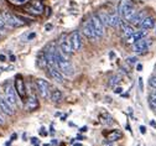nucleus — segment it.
Instances as JSON below:
<instances>
[{
  "label": "nucleus",
  "instance_id": "obj_1",
  "mask_svg": "<svg viewBox=\"0 0 156 146\" xmlns=\"http://www.w3.org/2000/svg\"><path fill=\"white\" fill-rule=\"evenodd\" d=\"M56 68L65 76H72L73 74V66L68 57H66L60 48L57 47L56 50Z\"/></svg>",
  "mask_w": 156,
  "mask_h": 146
},
{
  "label": "nucleus",
  "instance_id": "obj_2",
  "mask_svg": "<svg viewBox=\"0 0 156 146\" xmlns=\"http://www.w3.org/2000/svg\"><path fill=\"white\" fill-rule=\"evenodd\" d=\"M58 48L60 51L66 56V57H71L73 55V48H72V45H71V41H69V37L66 35V34H62L60 40H58Z\"/></svg>",
  "mask_w": 156,
  "mask_h": 146
},
{
  "label": "nucleus",
  "instance_id": "obj_3",
  "mask_svg": "<svg viewBox=\"0 0 156 146\" xmlns=\"http://www.w3.org/2000/svg\"><path fill=\"white\" fill-rule=\"evenodd\" d=\"M36 88H37V92L40 94V97L42 99H48L50 95H51V87L48 84V82L42 79V78H38L36 79Z\"/></svg>",
  "mask_w": 156,
  "mask_h": 146
},
{
  "label": "nucleus",
  "instance_id": "obj_4",
  "mask_svg": "<svg viewBox=\"0 0 156 146\" xmlns=\"http://www.w3.org/2000/svg\"><path fill=\"white\" fill-rule=\"evenodd\" d=\"M2 15H3L5 23H6V25H8L9 27H21V26L25 25V21H23L20 17L16 16V15H14V14L4 12V14H2Z\"/></svg>",
  "mask_w": 156,
  "mask_h": 146
},
{
  "label": "nucleus",
  "instance_id": "obj_5",
  "mask_svg": "<svg viewBox=\"0 0 156 146\" xmlns=\"http://www.w3.org/2000/svg\"><path fill=\"white\" fill-rule=\"evenodd\" d=\"M82 32H83V35L87 38H89L92 41H95L97 38H98V35H97V32H95V30H94V27L92 25L90 19L89 20H86V21L83 23V25H82Z\"/></svg>",
  "mask_w": 156,
  "mask_h": 146
},
{
  "label": "nucleus",
  "instance_id": "obj_6",
  "mask_svg": "<svg viewBox=\"0 0 156 146\" xmlns=\"http://www.w3.org/2000/svg\"><path fill=\"white\" fill-rule=\"evenodd\" d=\"M15 91H16V94L19 95L21 100H26V97H27V93H26V88H25V83H24V79L21 76H17L15 78Z\"/></svg>",
  "mask_w": 156,
  "mask_h": 146
},
{
  "label": "nucleus",
  "instance_id": "obj_7",
  "mask_svg": "<svg viewBox=\"0 0 156 146\" xmlns=\"http://www.w3.org/2000/svg\"><path fill=\"white\" fill-rule=\"evenodd\" d=\"M69 41H71V45H72V48L74 52L80 51L81 47H82V40H81V34L78 30H73L71 34H69Z\"/></svg>",
  "mask_w": 156,
  "mask_h": 146
},
{
  "label": "nucleus",
  "instance_id": "obj_8",
  "mask_svg": "<svg viewBox=\"0 0 156 146\" xmlns=\"http://www.w3.org/2000/svg\"><path fill=\"white\" fill-rule=\"evenodd\" d=\"M90 21H92V25H93V27H94L97 35H98V37L104 36L105 30H104V25H103V23H102L99 15H95V14L92 15V16H90Z\"/></svg>",
  "mask_w": 156,
  "mask_h": 146
},
{
  "label": "nucleus",
  "instance_id": "obj_9",
  "mask_svg": "<svg viewBox=\"0 0 156 146\" xmlns=\"http://www.w3.org/2000/svg\"><path fill=\"white\" fill-rule=\"evenodd\" d=\"M5 99L11 104L12 107H16L17 104V97H16V91L11 86H8L5 89Z\"/></svg>",
  "mask_w": 156,
  "mask_h": 146
},
{
  "label": "nucleus",
  "instance_id": "obj_10",
  "mask_svg": "<svg viewBox=\"0 0 156 146\" xmlns=\"http://www.w3.org/2000/svg\"><path fill=\"white\" fill-rule=\"evenodd\" d=\"M47 73L48 76L55 80V82H58V83H63V74L58 71L56 67L53 66H47Z\"/></svg>",
  "mask_w": 156,
  "mask_h": 146
},
{
  "label": "nucleus",
  "instance_id": "obj_11",
  "mask_svg": "<svg viewBox=\"0 0 156 146\" xmlns=\"http://www.w3.org/2000/svg\"><path fill=\"white\" fill-rule=\"evenodd\" d=\"M147 47H149V44H147V41L146 38H141L139 41H136V42H134V52L136 53H145L147 51Z\"/></svg>",
  "mask_w": 156,
  "mask_h": 146
},
{
  "label": "nucleus",
  "instance_id": "obj_12",
  "mask_svg": "<svg viewBox=\"0 0 156 146\" xmlns=\"http://www.w3.org/2000/svg\"><path fill=\"white\" fill-rule=\"evenodd\" d=\"M14 107L11 105V104L3 97H0V110H2L4 114L6 115H12L14 114Z\"/></svg>",
  "mask_w": 156,
  "mask_h": 146
},
{
  "label": "nucleus",
  "instance_id": "obj_13",
  "mask_svg": "<svg viewBox=\"0 0 156 146\" xmlns=\"http://www.w3.org/2000/svg\"><path fill=\"white\" fill-rule=\"evenodd\" d=\"M27 11L35 14V15H38V14H42L44 12V4L40 2V0H34L30 4V8L27 9Z\"/></svg>",
  "mask_w": 156,
  "mask_h": 146
},
{
  "label": "nucleus",
  "instance_id": "obj_14",
  "mask_svg": "<svg viewBox=\"0 0 156 146\" xmlns=\"http://www.w3.org/2000/svg\"><path fill=\"white\" fill-rule=\"evenodd\" d=\"M38 105H40V104H38V99L36 98V95H31L26 99V104H25L26 110H29V112L36 110L38 108Z\"/></svg>",
  "mask_w": 156,
  "mask_h": 146
},
{
  "label": "nucleus",
  "instance_id": "obj_15",
  "mask_svg": "<svg viewBox=\"0 0 156 146\" xmlns=\"http://www.w3.org/2000/svg\"><path fill=\"white\" fill-rule=\"evenodd\" d=\"M146 30H139V31H135L128 40H126V42L128 44H134V42H136V41H139V40H141V38H145V36H146Z\"/></svg>",
  "mask_w": 156,
  "mask_h": 146
},
{
  "label": "nucleus",
  "instance_id": "obj_16",
  "mask_svg": "<svg viewBox=\"0 0 156 146\" xmlns=\"http://www.w3.org/2000/svg\"><path fill=\"white\" fill-rule=\"evenodd\" d=\"M120 27H122V34H123V37L124 38H129L134 32H135V30H134V27L131 26V25H129L128 23H120Z\"/></svg>",
  "mask_w": 156,
  "mask_h": 146
},
{
  "label": "nucleus",
  "instance_id": "obj_17",
  "mask_svg": "<svg viewBox=\"0 0 156 146\" xmlns=\"http://www.w3.org/2000/svg\"><path fill=\"white\" fill-rule=\"evenodd\" d=\"M120 15L118 12H113V14H109V26H113V27H118L120 26Z\"/></svg>",
  "mask_w": 156,
  "mask_h": 146
},
{
  "label": "nucleus",
  "instance_id": "obj_18",
  "mask_svg": "<svg viewBox=\"0 0 156 146\" xmlns=\"http://www.w3.org/2000/svg\"><path fill=\"white\" fill-rule=\"evenodd\" d=\"M140 26L144 29V30H150L155 26V19L152 16H145L144 20L141 21Z\"/></svg>",
  "mask_w": 156,
  "mask_h": 146
},
{
  "label": "nucleus",
  "instance_id": "obj_19",
  "mask_svg": "<svg viewBox=\"0 0 156 146\" xmlns=\"http://www.w3.org/2000/svg\"><path fill=\"white\" fill-rule=\"evenodd\" d=\"M136 12H138V11L135 10V8H134V6H130V8H128L126 10H124V12H123L120 16L124 17V20H125L126 23H130L131 20H133V17L135 16Z\"/></svg>",
  "mask_w": 156,
  "mask_h": 146
},
{
  "label": "nucleus",
  "instance_id": "obj_20",
  "mask_svg": "<svg viewBox=\"0 0 156 146\" xmlns=\"http://www.w3.org/2000/svg\"><path fill=\"white\" fill-rule=\"evenodd\" d=\"M130 6H134L131 0H120L119 4H118V14L122 15L124 12V10H126Z\"/></svg>",
  "mask_w": 156,
  "mask_h": 146
},
{
  "label": "nucleus",
  "instance_id": "obj_21",
  "mask_svg": "<svg viewBox=\"0 0 156 146\" xmlns=\"http://www.w3.org/2000/svg\"><path fill=\"white\" fill-rule=\"evenodd\" d=\"M145 16H146V15H145V11H139V12L135 14V16L133 17V20H131L130 23H131L134 26H140V24H141V21L144 20Z\"/></svg>",
  "mask_w": 156,
  "mask_h": 146
},
{
  "label": "nucleus",
  "instance_id": "obj_22",
  "mask_svg": "<svg viewBox=\"0 0 156 146\" xmlns=\"http://www.w3.org/2000/svg\"><path fill=\"white\" fill-rule=\"evenodd\" d=\"M63 98V94L61 91H58V89H53L51 92V95H50V99L52 103H58V101H61Z\"/></svg>",
  "mask_w": 156,
  "mask_h": 146
},
{
  "label": "nucleus",
  "instance_id": "obj_23",
  "mask_svg": "<svg viewBox=\"0 0 156 146\" xmlns=\"http://www.w3.org/2000/svg\"><path fill=\"white\" fill-rule=\"evenodd\" d=\"M38 65H40L41 68H47V59H46V55L45 51H42L40 55H38Z\"/></svg>",
  "mask_w": 156,
  "mask_h": 146
},
{
  "label": "nucleus",
  "instance_id": "obj_24",
  "mask_svg": "<svg viewBox=\"0 0 156 146\" xmlns=\"http://www.w3.org/2000/svg\"><path fill=\"white\" fill-rule=\"evenodd\" d=\"M122 137V134L118 130H113L108 134V140L109 141H115V140H119Z\"/></svg>",
  "mask_w": 156,
  "mask_h": 146
},
{
  "label": "nucleus",
  "instance_id": "obj_25",
  "mask_svg": "<svg viewBox=\"0 0 156 146\" xmlns=\"http://www.w3.org/2000/svg\"><path fill=\"white\" fill-rule=\"evenodd\" d=\"M149 86L154 89H156V76H152L150 79H149Z\"/></svg>",
  "mask_w": 156,
  "mask_h": 146
},
{
  "label": "nucleus",
  "instance_id": "obj_26",
  "mask_svg": "<svg viewBox=\"0 0 156 146\" xmlns=\"http://www.w3.org/2000/svg\"><path fill=\"white\" fill-rule=\"evenodd\" d=\"M6 27H8V25H6V23H5L3 15H0V30H4V29H6Z\"/></svg>",
  "mask_w": 156,
  "mask_h": 146
},
{
  "label": "nucleus",
  "instance_id": "obj_27",
  "mask_svg": "<svg viewBox=\"0 0 156 146\" xmlns=\"http://www.w3.org/2000/svg\"><path fill=\"white\" fill-rule=\"evenodd\" d=\"M149 104H150L151 109L156 110V99H149Z\"/></svg>",
  "mask_w": 156,
  "mask_h": 146
},
{
  "label": "nucleus",
  "instance_id": "obj_28",
  "mask_svg": "<svg viewBox=\"0 0 156 146\" xmlns=\"http://www.w3.org/2000/svg\"><path fill=\"white\" fill-rule=\"evenodd\" d=\"M116 82H119V77H116V76H114L113 78H112V80H110V86H114Z\"/></svg>",
  "mask_w": 156,
  "mask_h": 146
},
{
  "label": "nucleus",
  "instance_id": "obj_29",
  "mask_svg": "<svg viewBox=\"0 0 156 146\" xmlns=\"http://www.w3.org/2000/svg\"><path fill=\"white\" fill-rule=\"evenodd\" d=\"M114 93H115V94H122V93H123V88L116 87V88L114 89Z\"/></svg>",
  "mask_w": 156,
  "mask_h": 146
},
{
  "label": "nucleus",
  "instance_id": "obj_30",
  "mask_svg": "<svg viewBox=\"0 0 156 146\" xmlns=\"http://www.w3.org/2000/svg\"><path fill=\"white\" fill-rule=\"evenodd\" d=\"M149 99H156V89H155L154 92H151V93H150Z\"/></svg>",
  "mask_w": 156,
  "mask_h": 146
},
{
  "label": "nucleus",
  "instance_id": "obj_31",
  "mask_svg": "<svg viewBox=\"0 0 156 146\" xmlns=\"http://www.w3.org/2000/svg\"><path fill=\"white\" fill-rule=\"evenodd\" d=\"M35 37H36V34H35V32H31V34L27 36V40L30 41V40H32V38H35Z\"/></svg>",
  "mask_w": 156,
  "mask_h": 146
},
{
  "label": "nucleus",
  "instance_id": "obj_32",
  "mask_svg": "<svg viewBox=\"0 0 156 146\" xmlns=\"http://www.w3.org/2000/svg\"><path fill=\"white\" fill-rule=\"evenodd\" d=\"M52 27H53V26H52L51 24H47V25L45 26V29H46V31H51V30H52Z\"/></svg>",
  "mask_w": 156,
  "mask_h": 146
},
{
  "label": "nucleus",
  "instance_id": "obj_33",
  "mask_svg": "<svg viewBox=\"0 0 156 146\" xmlns=\"http://www.w3.org/2000/svg\"><path fill=\"white\" fill-rule=\"evenodd\" d=\"M136 62V57H130L129 58V63H135Z\"/></svg>",
  "mask_w": 156,
  "mask_h": 146
},
{
  "label": "nucleus",
  "instance_id": "obj_34",
  "mask_svg": "<svg viewBox=\"0 0 156 146\" xmlns=\"http://www.w3.org/2000/svg\"><path fill=\"white\" fill-rule=\"evenodd\" d=\"M4 61H6V57L4 55H0V62H4Z\"/></svg>",
  "mask_w": 156,
  "mask_h": 146
},
{
  "label": "nucleus",
  "instance_id": "obj_35",
  "mask_svg": "<svg viewBox=\"0 0 156 146\" xmlns=\"http://www.w3.org/2000/svg\"><path fill=\"white\" fill-rule=\"evenodd\" d=\"M140 131H141V134H145L146 133V128L145 126H140Z\"/></svg>",
  "mask_w": 156,
  "mask_h": 146
},
{
  "label": "nucleus",
  "instance_id": "obj_36",
  "mask_svg": "<svg viewBox=\"0 0 156 146\" xmlns=\"http://www.w3.org/2000/svg\"><path fill=\"white\" fill-rule=\"evenodd\" d=\"M139 84H140V89H143L144 88V86H143V78H139Z\"/></svg>",
  "mask_w": 156,
  "mask_h": 146
},
{
  "label": "nucleus",
  "instance_id": "obj_37",
  "mask_svg": "<svg viewBox=\"0 0 156 146\" xmlns=\"http://www.w3.org/2000/svg\"><path fill=\"white\" fill-rule=\"evenodd\" d=\"M136 68H138V71H143V65H138V66H136Z\"/></svg>",
  "mask_w": 156,
  "mask_h": 146
},
{
  "label": "nucleus",
  "instance_id": "obj_38",
  "mask_svg": "<svg viewBox=\"0 0 156 146\" xmlns=\"http://www.w3.org/2000/svg\"><path fill=\"white\" fill-rule=\"evenodd\" d=\"M41 135H46V131H45V128H41Z\"/></svg>",
  "mask_w": 156,
  "mask_h": 146
},
{
  "label": "nucleus",
  "instance_id": "obj_39",
  "mask_svg": "<svg viewBox=\"0 0 156 146\" xmlns=\"http://www.w3.org/2000/svg\"><path fill=\"white\" fill-rule=\"evenodd\" d=\"M150 124L152 125V126H154V128H156V123H155V121H152V120H151V121H150Z\"/></svg>",
  "mask_w": 156,
  "mask_h": 146
},
{
  "label": "nucleus",
  "instance_id": "obj_40",
  "mask_svg": "<svg viewBox=\"0 0 156 146\" xmlns=\"http://www.w3.org/2000/svg\"><path fill=\"white\" fill-rule=\"evenodd\" d=\"M10 61L14 62V61H15V56H10Z\"/></svg>",
  "mask_w": 156,
  "mask_h": 146
},
{
  "label": "nucleus",
  "instance_id": "obj_41",
  "mask_svg": "<svg viewBox=\"0 0 156 146\" xmlns=\"http://www.w3.org/2000/svg\"><path fill=\"white\" fill-rule=\"evenodd\" d=\"M17 2L20 3V4H23V3H25V2H26V0H17Z\"/></svg>",
  "mask_w": 156,
  "mask_h": 146
},
{
  "label": "nucleus",
  "instance_id": "obj_42",
  "mask_svg": "<svg viewBox=\"0 0 156 146\" xmlns=\"http://www.w3.org/2000/svg\"><path fill=\"white\" fill-rule=\"evenodd\" d=\"M86 130H87V126H83V128L81 129V131H86Z\"/></svg>",
  "mask_w": 156,
  "mask_h": 146
},
{
  "label": "nucleus",
  "instance_id": "obj_43",
  "mask_svg": "<svg viewBox=\"0 0 156 146\" xmlns=\"http://www.w3.org/2000/svg\"><path fill=\"white\" fill-rule=\"evenodd\" d=\"M3 123H4V121H3V119H2V116H0V125H2Z\"/></svg>",
  "mask_w": 156,
  "mask_h": 146
},
{
  "label": "nucleus",
  "instance_id": "obj_44",
  "mask_svg": "<svg viewBox=\"0 0 156 146\" xmlns=\"http://www.w3.org/2000/svg\"><path fill=\"white\" fill-rule=\"evenodd\" d=\"M74 146H82L81 144H74Z\"/></svg>",
  "mask_w": 156,
  "mask_h": 146
},
{
  "label": "nucleus",
  "instance_id": "obj_45",
  "mask_svg": "<svg viewBox=\"0 0 156 146\" xmlns=\"http://www.w3.org/2000/svg\"><path fill=\"white\" fill-rule=\"evenodd\" d=\"M44 146H50V145H47V144H45V145H44Z\"/></svg>",
  "mask_w": 156,
  "mask_h": 146
},
{
  "label": "nucleus",
  "instance_id": "obj_46",
  "mask_svg": "<svg viewBox=\"0 0 156 146\" xmlns=\"http://www.w3.org/2000/svg\"><path fill=\"white\" fill-rule=\"evenodd\" d=\"M108 146H113V145H108Z\"/></svg>",
  "mask_w": 156,
  "mask_h": 146
},
{
  "label": "nucleus",
  "instance_id": "obj_47",
  "mask_svg": "<svg viewBox=\"0 0 156 146\" xmlns=\"http://www.w3.org/2000/svg\"><path fill=\"white\" fill-rule=\"evenodd\" d=\"M155 29H156V27H155Z\"/></svg>",
  "mask_w": 156,
  "mask_h": 146
},
{
  "label": "nucleus",
  "instance_id": "obj_48",
  "mask_svg": "<svg viewBox=\"0 0 156 146\" xmlns=\"http://www.w3.org/2000/svg\"><path fill=\"white\" fill-rule=\"evenodd\" d=\"M155 112H156V110H155Z\"/></svg>",
  "mask_w": 156,
  "mask_h": 146
}]
</instances>
